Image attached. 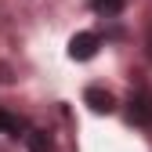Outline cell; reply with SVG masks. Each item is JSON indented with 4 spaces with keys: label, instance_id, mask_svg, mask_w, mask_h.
I'll return each instance as SVG.
<instances>
[{
    "label": "cell",
    "instance_id": "cell-7",
    "mask_svg": "<svg viewBox=\"0 0 152 152\" xmlns=\"http://www.w3.org/2000/svg\"><path fill=\"white\" fill-rule=\"evenodd\" d=\"M15 80V72H11V65H4V62H0V83H11Z\"/></svg>",
    "mask_w": 152,
    "mask_h": 152
},
{
    "label": "cell",
    "instance_id": "cell-4",
    "mask_svg": "<svg viewBox=\"0 0 152 152\" xmlns=\"http://www.w3.org/2000/svg\"><path fill=\"white\" fill-rule=\"evenodd\" d=\"M26 145H29V152H51V138L40 134V130H29V134H26Z\"/></svg>",
    "mask_w": 152,
    "mask_h": 152
},
{
    "label": "cell",
    "instance_id": "cell-2",
    "mask_svg": "<svg viewBox=\"0 0 152 152\" xmlns=\"http://www.w3.org/2000/svg\"><path fill=\"white\" fill-rule=\"evenodd\" d=\"M130 120L134 123H152V94L141 91L134 102H130Z\"/></svg>",
    "mask_w": 152,
    "mask_h": 152
},
{
    "label": "cell",
    "instance_id": "cell-5",
    "mask_svg": "<svg viewBox=\"0 0 152 152\" xmlns=\"http://www.w3.org/2000/svg\"><path fill=\"white\" fill-rule=\"evenodd\" d=\"M123 7V0H94V11H102V15H116Z\"/></svg>",
    "mask_w": 152,
    "mask_h": 152
},
{
    "label": "cell",
    "instance_id": "cell-1",
    "mask_svg": "<svg viewBox=\"0 0 152 152\" xmlns=\"http://www.w3.org/2000/svg\"><path fill=\"white\" fill-rule=\"evenodd\" d=\"M98 33H76L72 36V44H69V54L76 62H87V58H94V54H98Z\"/></svg>",
    "mask_w": 152,
    "mask_h": 152
},
{
    "label": "cell",
    "instance_id": "cell-3",
    "mask_svg": "<svg viewBox=\"0 0 152 152\" xmlns=\"http://www.w3.org/2000/svg\"><path fill=\"white\" fill-rule=\"evenodd\" d=\"M87 105H91L94 112H112V109H116L112 94H109V91H102V87H87Z\"/></svg>",
    "mask_w": 152,
    "mask_h": 152
},
{
    "label": "cell",
    "instance_id": "cell-6",
    "mask_svg": "<svg viewBox=\"0 0 152 152\" xmlns=\"http://www.w3.org/2000/svg\"><path fill=\"white\" fill-rule=\"evenodd\" d=\"M0 130H7V134H18V130H22V123H18L15 116H7V112H0Z\"/></svg>",
    "mask_w": 152,
    "mask_h": 152
}]
</instances>
